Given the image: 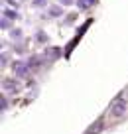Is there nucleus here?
<instances>
[{
    "instance_id": "obj_2",
    "label": "nucleus",
    "mask_w": 128,
    "mask_h": 134,
    "mask_svg": "<svg viewBox=\"0 0 128 134\" xmlns=\"http://www.w3.org/2000/svg\"><path fill=\"white\" fill-rule=\"evenodd\" d=\"M124 109H126V107H124V103H118V105L112 107V114H114V116H122Z\"/></svg>"
},
{
    "instance_id": "obj_6",
    "label": "nucleus",
    "mask_w": 128,
    "mask_h": 134,
    "mask_svg": "<svg viewBox=\"0 0 128 134\" xmlns=\"http://www.w3.org/2000/svg\"><path fill=\"white\" fill-rule=\"evenodd\" d=\"M46 34H43V32H37V42H46Z\"/></svg>"
},
{
    "instance_id": "obj_3",
    "label": "nucleus",
    "mask_w": 128,
    "mask_h": 134,
    "mask_svg": "<svg viewBox=\"0 0 128 134\" xmlns=\"http://www.w3.org/2000/svg\"><path fill=\"white\" fill-rule=\"evenodd\" d=\"M95 4V0H77V6L81 10H87V8H91V6Z\"/></svg>"
},
{
    "instance_id": "obj_1",
    "label": "nucleus",
    "mask_w": 128,
    "mask_h": 134,
    "mask_svg": "<svg viewBox=\"0 0 128 134\" xmlns=\"http://www.w3.org/2000/svg\"><path fill=\"white\" fill-rule=\"evenodd\" d=\"M14 73H16L18 77H26V75L30 73V67L26 65V63L18 61V63H14Z\"/></svg>"
},
{
    "instance_id": "obj_5",
    "label": "nucleus",
    "mask_w": 128,
    "mask_h": 134,
    "mask_svg": "<svg viewBox=\"0 0 128 134\" xmlns=\"http://www.w3.org/2000/svg\"><path fill=\"white\" fill-rule=\"evenodd\" d=\"M32 2H34V6H36V8H41V6L47 4V0H32Z\"/></svg>"
},
{
    "instance_id": "obj_4",
    "label": "nucleus",
    "mask_w": 128,
    "mask_h": 134,
    "mask_svg": "<svg viewBox=\"0 0 128 134\" xmlns=\"http://www.w3.org/2000/svg\"><path fill=\"white\" fill-rule=\"evenodd\" d=\"M61 12H63L61 6H53V8H49V14H51V16H61Z\"/></svg>"
},
{
    "instance_id": "obj_7",
    "label": "nucleus",
    "mask_w": 128,
    "mask_h": 134,
    "mask_svg": "<svg viewBox=\"0 0 128 134\" xmlns=\"http://www.w3.org/2000/svg\"><path fill=\"white\" fill-rule=\"evenodd\" d=\"M61 2H63V4H65V6H67V4H71L73 0H61Z\"/></svg>"
}]
</instances>
